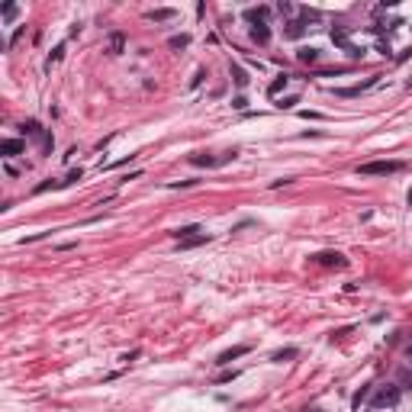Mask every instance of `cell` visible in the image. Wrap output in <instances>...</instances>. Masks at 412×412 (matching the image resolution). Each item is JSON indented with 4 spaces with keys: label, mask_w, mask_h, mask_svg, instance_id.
<instances>
[{
    "label": "cell",
    "mask_w": 412,
    "mask_h": 412,
    "mask_svg": "<svg viewBox=\"0 0 412 412\" xmlns=\"http://www.w3.org/2000/svg\"><path fill=\"white\" fill-rule=\"evenodd\" d=\"M399 399H403V386H396V383H386V386H380V390H377V396H373L370 409H373V412L393 409V406H399Z\"/></svg>",
    "instance_id": "cell-1"
},
{
    "label": "cell",
    "mask_w": 412,
    "mask_h": 412,
    "mask_svg": "<svg viewBox=\"0 0 412 412\" xmlns=\"http://www.w3.org/2000/svg\"><path fill=\"white\" fill-rule=\"evenodd\" d=\"M403 161H367L358 167V174H370V177H390V174H399L403 171Z\"/></svg>",
    "instance_id": "cell-2"
},
{
    "label": "cell",
    "mask_w": 412,
    "mask_h": 412,
    "mask_svg": "<svg viewBox=\"0 0 412 412\" xmlns=\"http://www.w3.org/2000/svg\"><path fill=\"white\" fill-rule=\"evenodd\" d=\"M309 261L322 264V268H345V264H348V258H345L342 251H319V254H312Z\"/></svg>",
    "instance_id": "cell-3"
},
{
    "label": "cell",
    "mask_w": 412,
    "mask_h": 412,
    "mask_svg": "<svg viewBox=\"0 0 412 412\" xmlns=\"http://www.w3.org/2000/svg\"><path fill=\"white\" fill-rule=\"evenodd\" d=\"M251 351V345H235V348H229V351H222L219 358L213 361V364H219V367H226V364H232V361H238V358H245Z\"/></svg>",
    "instance_id": "cell-4"
},
{
    "label": "cell",
    "mask_w": 412,
    "mask_h": 412,
    "mask_svg": "<svg viewBox=\"0 0 412 412\" xmlns=\"http://www.w3.org/2000/svg\"><path fill=\"white\" fill-rule=\"evenodd\" d=\"M251 39L258 45H268L271 42V26H268V23H254V26H251Z\"/></svg>",
    "instance_id": "cell-5"
},
{
    "label": "cell",
    "mask_w": 412,
    "mask_h": 412,
    "mask_svg": "<svg viewBox=\"0 0 412 412\" xmlns=\"http://www.w3.org/2000/svg\"><path fill=\"white\" fill-rule=\"evenodd\" d=\"M26 145H23V139H7V142H0V155L4 158H13V155H20Z\"/></svg>",
    "instance_id": "cell-6"
},
{
    "label": "cell",
    "mask_w": 412,
    "mask_h": 412,
    "mask_svg": "<svg viewBox=\"0 0 412 412\" xmlns=\"http://www.w3.org/2000/svg\"><path fill=\"white\" fill-rule=\"evenodd\" d=\"M296 58H299L303 65H312V62H316V58H319V48L306 45V48H299V52H296Z\"/></svg>",
    "instance_id": "cell-7"
},
{
    "label": "cell",
    "mask_w": 412,
    "mask_h": 412,
    "mask_svg": "<svg viewBox=\"0 0 412 412\" xmlns=\"http://www.w3.org/2000/svg\"><path fill=\"white\" fill-rule=\"evenodd\" d=\"M296 354H299L296 348H280V351H274V354H271V361H277V364H284V361H293Z\"/></svg>",
    "instance_id": "cell-8"
},
{
    "label": "cell",
    "mask_w": 412,
    "mask_h": 412,
    "mask_svg": "<svg viewBox=\"0 0 412 412\" xmlns=\"http://www.w3.org/2000/svg\"><path fill=\"white\" fill-rule=\"evenodd\" d=\"M268 13H271L268 7H251V10H245V16H248L251 23H264V20H268Z\"/></svg>",
    "instance_id": "cell-9"
},
{
    "label": "cell",
    "mask_w": 412,
    "mask_h": 412,
    "mask_svg": "<svg viewBox=\"0 0 412 412\" xmlns=\"http://www.w3.org/2000/svg\"><path fill=\"white\" fill-rule=\"evenodd\" d=\"M303 32H306V26H303L299 20H293V23H287V29H284V35H287V39H299Z\"/></svg>",
    "instance_id": "cell-10"
},
{
    "label": "cell",
    "mask_w": 412,
    "mask_h": 412,
    "mask_svg": "<svg viewBox=\"0 0 412 412\" xmlns=\"http://www.w3.org/2000/svg\"><path fill=\"white\" fill-rule=\"evenodd\" d=\"M123 48H126V35H123V32H113V35H110V52L119 55Z\"/></svg>",
    "instance_id": "cell-11"
},
{
    "label": "cell",
    "mask_w": 412,
    "mask_h": 412,
    "mask_svg": "<svg viewBox=\"0 0 412 412\" xmlns=\"http://www.w3.org/2000/svg\"><path fill=\"white\" fill-rule=\"evenodd\" d=\"M62 55H65V42H62V45H55L52 52H48V58H45V68H52V65H58V62H62Z\"/></svg>",
    "instance_id": "cell-12"
},
{
    "label": "cell",
    "mask_w": 412,
    "mask_h": 412,
    "mask_svg": "<svg viewBox=\"0 0 412 412\" xmlns=\"http://www.w3.org/2000/svg\"><path fill=\"white\" fill-rule=\"evenodd\" d=\"M229 71H232V81L238 84V87H248V74H245V68H238V65H232V68H229Z\"/></svg>",
    "instance_id": "cell-13"
},
{
    "label": "cell",
    "mask_w": 412,
    "mask_h": 412,
    "mask_svg": "<svg viewBox=\"0 0 412 412\" xmlns=\"http://www.w3.org/2000/svg\"><path fill=\"white\" fill-rule=\"evenodd\" d=\"M193 232H200V226H184V229H174V238H177V241H187V238H193Z\"/></svg>",
    "instance_id": "cell-14"
},
{
    "label": "cell",
    "mask_w": 412,
    "mask_h": 412,
    "mask_svg": "<svg viewBox=\"0 0 412 412\" xmlns=\"http://www.w3.org/2000/svg\"><path fill=\"white\" fill-rule=\"evenodd\" d=\"M332 42L335 45H348V26H335L332 29Z\"/></svg>",
    "instance_id": "cell-15"
},
{
    "label": "cell",
    "mask_w": 412,
    "mask_h": 412,
    "mask_svg": "<svg viewBox=\"0 0 412 412\" xmlns=\"http://www.w3.org/2000/svg\"><path fill=\"white\" fill-rule=\"evenodd\" d=\"M145 16H148V20H171L174 10H171V7H161V10H148Z\"/></svg>",
    "instance_id": "cell-16"
},
{
    "label": "cell",
    "mask_w": 412,
    "mask_h": 412,
    "mask_svg": "<svg viewBox=\"0 0 412 412\" xmlns=\"http://www.w3.org/2000/svg\"><path fill=\"white\" fill-rule=\"evenodd\" d=\"M167 45H171V48H187V45H190V35H187V32L171 35V39H167Z\"/></svg>",
    "instance_id": "cell-17"
},
{
    "label": "cell",
    "mask_w": 412,
    "mask_h": 412,
    "mask_svg": "<svg viewBox=\"0 0 412 412\" xmlns=\"http://www.w3.org/2000/svg\"><path fill=\"white\" fill-rule=\"evenodd\" d=\"M287 81H290V74H280V78H277V81L271 84V87H268V93H271V97H277V93H280V90L287 87Z\"/></svg>",
    "instance_id": "cell-18"
},
{
    "label": "cell",
    "mask_w": 412,
    "mask_h": 412,
    "mask_svg": "<svg viewBox=\"0 0 412 412\" xmlns=\"http://www.w3.org/2000/svg\"><path fill=\"white\" fill-rule=\"evenodd\" d=\"M206 241H210V235H193L187 241H180V248H197V245H206Z\"/></svg>",
    "instance_id": "cell-19"
},
{
    "label": "cell",
    "mask_w": 412,
    "mask_h": 412,
    "mask_svg": "<svg viewBox=\"0 0 412 412\" xmlns=\"http://www.w3.org/2000/svg\"><path fill=\"white\" fill-rule=\"evenodd\" d=\"M367 393H370V390H367V386H361V390L354 393V399H351V406H354V409H358V406H361V403H364V399H367Z\"/></svg>",
    "instance_id": "cell-20"
},
{
    "label": "cell",
    "mask_w": 412,
    "mask_h": 412,
    "mask_svg": "<svg viewBox=\"0 0 412 412\" xmlns=\"http://www.w3.org/2000/svg\"><path fill=\"white\" fill-rule=\"evenodd\" d=\"M23 132H26V136H39V123H35V119H29V123H23Z\"/></svg>",
    "instance_id": "cell-21"
},
{
    "label": "cell",
    "mask_w": 412,
    "mask_h": 412,
    "mask_svg": "<svg viewBox=\"0 0 412 412\" xmlns=\"http://www.w3.org/2000/svg\"><path fill=\"white\" fill-rule=\"evenodd\" d=\"M238 377V370H226V373H219V377H216V383H232Z\"/></svg>",
    "instance_id": "cell-22"
},
{
    "label": "cell",
    "mask_w": 412,
    "mask_h": 412,
    "mask_svg": "<svg viewBox=\"0 0 412 412\" xmlns=\"http://www.w3.org/2000/svg\"><path fill=\"white\" fill-rule=\"evenodd\" d=\"M81 177H84V171H81V167H78V171H71V174H68V177L62 180V187H68V184H74V180H81Z\"/></svg>",
    "instance_id": "cell-23"
},
{
    "label": "cell",
    "mask_w": 412,
    "mask_h": 412,
    "mask_svg": "<svg viewBox=\"0 0 412 412\" xmlns=\"http://www.w3.org/2000/svg\"><path fill=\"white\" fill-rule=\"evenodd\" d=\"M0 13H4V20H13V16H16V4H4V10H0Z\"/></svg>",
    "instance_id": "cell-24"
},
{
    "label": "cell",
    "mask_w": 412,
    "mask_h": 412,
    "mask_svg": "<svg viewBox=\"0 0 412 412\" xmlns=\"http://www.w3.org/2000/svg\"><path fill=\"white\" fill-rule=\"evenodd\" d=\"M399 383H406L409 390H412V373L409 370H399Z\"/></svg>",
    "instance_id": "cell-25"
},
{
    "label": "cell",
    "mask_w": 412,
    "mask_h": 412,
    "mask_svg": "<svg viewBox=\"0 0 412 412\" xmlns=\"http://www.w3.org/2000/svg\"><path fill=\"white\" fill-rule=\"evenodd\" d=\"M345 48H348L351 58H361V55H364V48H358V45H345Z\"/></svg>",
    "instance_id": "cell-26"
},
{
    "label": "cell",
    "mask_w": 412,
    "mask_h": 412,
    "mask_svg": "<svg viewBox=\"0 0 412 412\" xmlns=\"http://www.w3.org/2000/svg\"><path fill=\"white\" fill-rule=\"evenodd\" d=\"M232 106H235V110H245V106H248V100H245V97H235V100H232Z\"/></svg>",
    "instance_id": "cell-27"
},
{
    "label": "cell",
    "mask_w": 412,
    "mask_h": 412,
    "mask_svg": "<svg viewBox=\"0 0 412 412\" xmlns=\"http://www.w3.org/2000/svg\"><path fill=\"white\" fill-rule=\"evenodd\" d=\"M293 103H299L296 97H284V100H280V106H284V110H290V106H293Z\"/></svg>",
    "instance_id": "cell-28"
},
{
    "label": "cell",
    "mask_w": 412,
    "mask_h": 412,
    "mask_svg": "<svg viewBox=\"0 0 412 412\" xmlns=\"http://www.w3.org/2000/svg\"><path fill=\"white\" fill-rule=\"evenodd\" d=\"M20 39H23V26H20V29H16V32H13V35H10V45H16V42H20Z\"/></svg>",
    "instance_id": "cell-29"
},
{
    "label": "cell",
    "mask_w": 412,
    "mask_h": 412,
    "mask_svg": "<svg viewBox=\"0 0 412 412\" xmlns=\"http://www.w3.org/2000/svg\"><path fill=\"white\" fill-rule=\"evenodd\" d=\"M409 87H412V78H409Z\"/></svg>",
    "instance_id": "cell-30"
}]
</instances>
